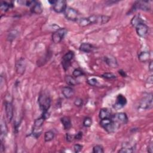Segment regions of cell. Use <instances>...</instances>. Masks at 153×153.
I'll return each instance as SVG.
<instances>
[{"instance_id": "2", "label": "cell", "mask_w": 153, "mask_h": 153, "mask_svg": "<svg viewBox=\"0 0 153 153\" xmlns=\"http://www.w3.org/2000/svg\"><path fill=\"white\" fill-rule=\"evenodd\" d=\"M51 99L50 96L45 93L40 94L38 99V102L40 110L44 112L49 110L51 106Z\"/></svg>"}, {"instance_id": "31", "label": "cell", "mask_w": 153, "mask_h": 153, "mask_svg": "<svg viewBox=\"0 0 153 153\" xmlns=\"http://www.w3.org/2000/svg\"><path fill=\"white\" fill-rule=\"evenodd\" d=\"M87 83L91 86L96 87L99 85V82L96 78H91L87 80Z\"/></svg>"}, {"instance_id": "12", "label": "cell", "mask_w": 153, "mask_h": 153, "mask_svg": "<svg viewBox=\"0 0 153 153\" xmlns=\"http://www.w3.org/2000/svg\"><path fill=\"white\" fill-rule=\"evenodd\" d=\"M136 31L137 34L141 37H144L148 34V26L144 23H140L136 27Z\"/></svg>"}, {"instance_id": "39", "label": "cell", "mask_w": 153, "mask_h": 153, "mask_svg": "<svg viewBox=\"0 0 153 153\" xmlns=\"http://www.w3.org/2000/svg\"><path fill=\"white\" fill-rule=\"evenodd\" d=\"M66 139L67 141L69 142H73V141L74 139V135H73V134H71L70 133H67L66 134Z\"/></svg>"}, {"instance_id": "8", "label": "cell", "mask_w": 153, "mask_h": 153, "mask_svg": "<svg viewBox=\"0 0 153 153\" xmlns=\"http://www.w3.org/2000/svg\"><path fill=\"white\" fill-rule=\"evenodd\" d=\"M65 16L67 19L71 21H77L78 13L77 11L72 7H67L64 12Z\"/></svg>"}, {"instance_id": "7", "label": "cell", "mask_w": 153, "mask_h": 153, "mask_svg": "<svg viewBox=\"0 0 153 153\" xmlns=\"http://www.w3.org/2000/svg\"><path fill=\"white\" fill-rule=\"evenodd\" d=\"M111 119L119 124H126L128 122V117L125 113H119L112 115Z\"/></svg>"}, {"instance_id": "4", "label": "cell", "mask_w": 153, "mask_h": 153, "mask_svg": "<svg viewBox=\"0 0 153 153\" xmlns=\"http://www.w3.org/2000/svg\"><path fill=\"white\" fill-rule=\"evenodd\" d=\"M152 94L148 93L143 96L139 102V108L143 110H147L152 107Z\"/></svg>"}, {"instance_id": "21", "label": "cell", "mask_w": 153, "mask_h": 153, "mask_svg": "<svg viewBox=\"0 0 153 153\" xmlns=\"http://www.w3.org/2000/svg\"><path fill=\"white\" fill-rule=\"evenodd\" d=\"M150 58V53L149 51H142L138 55V59L141 62H147Z\"/></svg>"}, {"instance_id": "40", "label": "cell", "mask_w": 153, "mask_h": 153, "mask_svg": "<svg viewBox=\"0 0 153 153\" xmlns=\"http://www.w3.org/2000/svg\"><path fill=\"white\" fill-rule=\"evenodd\" d=\"M41 117H43L45 120H47V119L50 118V113L48 111H44V112H43Z\"/></svg>"}, {"instance_id": "10", "label": "cell", "mask_w": 153, "mask_h": 153, "mask_svg": "<svg viewBox=\"0 0 153 153\" xmlns=\"http://www.w3.org/2000/svg\"><path fill=\"white\" fill-rule=\"evenodd\" d=\"M126 104H127V99L126 98V97L123 95L120 94L117 96V97L116 101L114 104L113 107L114 109L119 110L123 108L126 105Z\"/></svg>"}, {"instance_id": "6", "label": "cell", "mask_w": 153, "mask_h": 153, "mask_svg": "<svg viewBox=\"0 0 153 153\" xmlns=\"http://www.w3.org/2000/svg\"><path fill=\"white\" fill-rule=\"evenodd\" d=\"M68 31L65 28H60L56 32L53 33L51 39L54 43L58 44L64 39L65 35L67 34Z\"/></svg>"}, {"instance_id": "13", "label": "cell", "mask_w": 153, "mask_h": 153, "mask_svg": "<svg viewBox=\"0 0 153 153\" xmlns=\"http://www.w3.org/2000/svg\"><path fill=\"white\" fill-rule=\"evenodd\" d=\"M5 111L7 119L9 122H11L14 115L13 106L12 104L10 102H6L5 103Z\"/></svg>"}, {"instance_id": "41", "label": "cell", "mask_w": 153, "mask_h": 153, "mask_svg": "<svg viewBox=\"0 0 153 153\" xmlns=\"http://www.w3.org/2000/svg\"><path fill=\"white\" fill-rule=\"evenodd\" d=\"M147 151L150 153H152L153 152V146H152V143H150L148 147V148H147Z\"/></svg>"}, {"instance_id": "5", "label": "cell", "mask_w": 153, "mask_h": 153, "mask_svg": "<svg viewBox=\"0 0 153 153\" xmlns=\"http://www.w3.org/2000/svg\"><path fill=\"white\" fill-rule=\"evenodd\" d=\"M74 53L72 51H69L62 57V65L65 71L68 70L69 67L71 66V61L74 59Z\"/></svg>"}, {"instance_id": "29", "label": "cell", "mask_w": 153, "mask_h": 153, "mask_svg": "<svg viewBox=\"0 0 153 153\" xmlns=\"http://www.w3.org/2000/svg\"><path fill=\"white\" fill-rule=\"evenodd\" d=\"M17 34H18V32L16 30L12 31L11 32H10V33L8 34L7 40L9 41H12L13 40H14L16 38Z\"/></svg>"}, {"instance_id": "32", "label": "cell", "mask_w": 153, "mask_h": 153, "mask_svg": "<svg viewBox=\"0 0 153 153\" xmlns=\"http://www.w3.org/2000/svg\"><path fill=\"white\" fill-rule=\"evenodd\" d=\"M93 153H104V150L102 145H96L93 148Z\"/></svg>"}, {"instance_id": "33", "label": "cell", "mask_w": 153, "mask_h": 153, "mask_svg": "<svg viewBox=\"0 0 153 153\" xmlns=\"http://www.w3.org/2000/svg\"><path fill=\"white\" fill-rule=\"evenodd\" d=\"M84 75V72L81 70L80 69H75L74 70L73 73V77L77 78V77H81V76H83Z\"/></svg>"}, {"instance_id": "26", "label": "cell", "mask_w": 153, "mask_h": 153, "mask_svg": "<svg viewBox=\"0 0 153 153\" xmlns=\"http://www.w3.org/2000/svg\"><path fill=\"white\" fill-rule=\"evenodd\" d=\"M65 82L70 86H74L77 84V81L74 77H72L71 75H67L65 77Z\"/></svg>"}, {"instance_id": "42", "label": "cell", "mask_w": 153, "mask_h": 153, "mask_svg": "<svg viewBox=\"0 0 153 153\" xmlns=\"http://www.w3.org/2000/svg\"><path fill=\"white\" fill-rule=\"evenodd\" d=\"M119 73L120 74V75L123 77H127V74L126 73V72L124 71H123V69H120L119 71Z\"/></svg>"}, {"instance_id": "14", "label": "cell", "mask_w": 153, "mask_h": 153, "mask_svg": "<svg viewBox=\"0 0 153 153\" xmlns=\"http://www.w3.org/2000/svg\"><path fill=\"white\" fill-rule=\"evenodd\" d=\"M16 72L19 74H23L26 69V62L24 58H21L16 62Z\"/></svg>"}, {"instance_id": "43", "label": "cell", "mask_w": 153, "mask_h": 153, "mask_svg": "<svg viewBox=\"0 0 153 153\" xmlns=\"http://www.w3.org/2000/svg\"><path fill=\"white\" fill-rule=\"evenodd\" d=\"M147 83H148V84H152V83H153V78H152V76H150V77H148V78L147 79Z\"/></svg>"}, {"instance_id": "45", "label": "cell", "mask_w": 153, "mask_h": 153, "mask_svg": "<svg viewBox=\"0 0 153 153\" xmlns=\"http://www.w3.org/2000/svg\"><path fill=\"white\" fill-rule=\"evenodd\" d=\"M5 147L3 144V142H1V147H0V151H1V152H3L4 151H5Z\"/></svg>"}, {"instance_id": "27", "label": "cell", "mask_w": 153, "mask_h": 153, "mask_svg": "<svg viewBox=\"0 0 153 153\" xmlns=\"http://www.w3.org/2000/svg\"><path fill=\"white\" fill-rule=\"evenodd\" d=\"M142 21L141 20V18L140 16L138 14V15H135L132 18L130 23L133 26L136 27L138 24H139L140 23H142Z\"/></svg>"}, {"instance_id": "18", "label": "cell", "mask_w": 153, "mask_h": 153, "mask_svg": "<svg viewBox=\"0 0 153 153\" xmlns=\"http://www.w3.org/2000/svg\"><path fill=\"white\" fill-rule=\"evenodd\" d=\"M112 114L111 111L108 108H102L100 110L99 113V117L101 120L105 119H110L111 117Z\"/></svg>"}, {"instance_id": "3", "label": "cell", "mask_w": 153, "mask_h": 153, "mask_svg": "<svg viewBox=\"0 0 153 153\" xmlns=\"http://www.w3.org/2000/svg\"><path fill=\"white\" fill-rule=\"evenodd\" d=\"M88 20L90 24H99L104 25L108 22L111 19V17L106 15H92L89 16Z\"/></svg>"}, {"instance_id": "20", "label": "cell", "mask_w": 153, "mask_h": 153, "mask_svg": "<svg viewBox=\"0 0 153 153\" xmlns=\"http://www.w3.org/2000/svg\"><path fill=\"white\" fill-rule=\"evenodd\" d=\"M31 10L32 13H34L36 14H41L43 12V8H42L41 3L38 1H35V3L32 6Z\"/></svg>"}, {"instance_id": "1", "label": "cell", "mask_w": 153, "mask_h": 153, "mask_svg": "<svg viewBox=\"0 0 153 153\" xmlns=\"http://www.w3.org/2000/svg\"><path fill=\"white\" fill-rule=\"evenodd\" d=\"M100 125L105 131L109 133H114L120 126V124L114 121L111 118L101 120Z\"/></svg>"}, {"instance_id": "35", "label": "cell", "mask_w": 153, "mask_h": 153, "mask_svg": "<svg viewBox=\"0 0 153 153\" xmlns=\"http://www.w3.org/2000/svg\"><path fill=\"white\" fill-rule=\"evenodd\" d=\"M102 77L104 78L108 79V80H113V79H115L117 78V76L114 74L113 73H104Z\"/></svg>"}, {"instance_id": "30", "label": "cell", "mask_w": 153, "mask_h": 153, "mask_svg": "<svg viewBox=\"0 0 153 153\" xmlns=\"http://www.w3.org/2000/svg\"><path fill=\"white\" fill-rule=\"evenodd\" d=\"M78 24L80 26L82 27H84V26H88L90 24V22L88 20V18H82V19H80L78 20Z\"/></svg>"}, {"instance_id": "9", "label": "cell", "mask_w": 153, "mask_h": 153, "mask_svg": "<svg viewBox=\"0 0 153 153\" xmlns=\"http://www.w3.org/2000/svg\"><path fill=\"white\" fill-rule=\"evenodd\" d=\"M67 8V3L64 0H58V1H55V4L53 5V10L58 13L64 12Z\"/></svg>"}, {"instance_id": "19", "label": "cell", "mask_w": 153, "mask_h": 153, "mask_svg": "<svg viewBox=\"0 0 153 153\" xmlns=\"http://www.w3.org/2000/svg\"><path fill=\"white\" fill-rule=\"evenodd\" d=\"M60 121L63 125V126H64V128L65 130H68L71 128L72 123H71L70 118L68 117H67V116L63 117L61 118L60 119Z\"/></svg>"}, {"instance_id": "24", "label": "cell", "mask_w": 153, "mask_h": 153, "mask_svg": "<svg viewBox=\"0 0 153 153\" xmlns=\"http://www.w3.org/2000/svg\"><path fill=\"white\" fill-rule=\"evenodd\" d=\"M13 4L10 3H7L6 1H1V5H0V9L1 10L4 12H7L9 9L13 8Z\"/></svg>"}, {"instance_id": "38", "label": "cell", "mask_w": 153, "mask_h": 153, "mask_svg": "<svg viewBox=\"0 0 153 153\" xmlns=\"http://www.w3.org/2000/svg\"><path fill=\"white\" fill-rule=\"evenodd\" d=\"M83 136V133L82 132H78L76 134L74 135V139L76 140H81Z\"/></svg>"}, {"instance_id": "34", "label": "cell", "mask_w": 153, "mask_h": 153, "mask_svg": "<svg viewBox=\"0 0 153 153\" xmlns=\"http://www.w3.org/2000/svg\"><path fill=\"white\" fill-rule=\"evenodd\" d=\"M83 126L86 128L91 127L92 124V120L91 117H86L83 120Z\"/></svg>"}, {"instance_id": "44", "label": "cell", "mask_w": 153, "mask_h": 153, "mask_svg": "<svg viewBox=\"0 0 153 153\" xmlns=\"http://www.w3.org/2000/svg\"><path fill=\"white\" fill-rule=\"evenodd\" d=\"M148 68H149V70H150L151 72H152V69H153V64H152V61H151V62H150V64H149V67H148Z\"/></svg>"}, {"instance_id": "36", "label": "cell", "mask_w": 153, "mask_h": 153, "mask_svg": "<svg viewBox=\"0 0 153 153\" xmlns=\"http://www.w3.org/2000/svg\"><path fill=\"white\" fill-rule=\"evenodd\" d=\"M74 105L77 106V107H81L82 106L83 104V101L82 98H80V97H77L75 99V100L74 101Z\"/></svg>"}, {"instance_id": "25", "label": "cell", "mask_w": 153, "mask_h": 153, "mask_svg": "<svg viewBox=\"0 0 153 153\" xmlns=\"http://www.w3.org/2000/svg\"><path fill=\"white\" fill-rule=\"evenodd\" d=\"M55 134L52 130H49L44 133V141L45 142H48L51 141L55 138Z\"/></svg>"}, {"instance_id": "22", "label": "cell", "mask_w": 153, "mask_h": 153, "mask_svg": "<svg viewBox=\"0 0 153 153\" xmlns=\"http://www.w3.org/2000/svg\"><path fill=\"white\" fill-rule=\"evenodd\" d=\"M7 133V124H6L5 121H4L3 119L1 120V142L3 141V139L6 136Z\"/></svg>"}, {"instance_id": "11", "label": "cell", "mask_w": 153, "mask_h": 153, "mask_svg": "<svg viewBox=\"0 0 153 153\" xmlns=\"http://www.w3.org/2000/svg\"><path fill=\"white\" fill-rule=\"evenodd\" d=\"M133 5H134L133 8L134 10H137L138 9H140V10L143 11L148 12L151 10V6L148 1H137Z\"/></svg>"}, {"instance_id": "28", "label": "cell", "mask_w": 153, "mask_h": 153, "mask_svg": "<svg viewBox=\"0 0 153 153\" xmlns=\"http://www.w3.org/2000/svg\"><path fill=\"white\" fill-rule=\"evenodd\" d=\"M134 151V147H130L126 145L124 147H122L121 150L119 151V152L121 153H131Z\"/></svg>"}, {"instance_id": "37", "label": "cell", "mask_w": 153, "mask_h": 153, "mask_svg": "<svg viewBox=\"0 0 153 153\" xmlns=\"http://www.w3.org/2000/svg\"><path fill=\"white\" fill-rule=\"evenodd\" d=\"M83 146L80 144H75L74 146V150L75 153H78L82 150Z\"/></svg>"}, {"instance_id": "17", "label": "cell", "mask_w": 153, "mask_h": 153, "mask_svg": "<svg viewBox=\"0 0 153 153\" xmlns=\"http://www.w3.org/2000/svg\"><path fill=\"white\" fill-rule=\"evenodd\" d=\"M94 47L93 45L88 43H83L80 45L79 49L81 51L84 53H90L93 51Z\"/></svg>"}, {"instance_id": "15", "label": "cell", "mask_w": 153, "mask_h": 153, "mask_svg": "<svg viewBox=\"0 0 153 153\" xmlns=\"http://www.w3.org/2000/svg\"><path fill=\"white\" fill-rule=\"evenodd\" d=\"M104 60L106 64L111 68H117L119 66L117 60V59H115L114 56L112 55H108V56H105Z\"/></svg>"}, {"instance_id": "16", "label": "cell", "mask_w": 153, "mask_h": 153, "mask_svg": "<svg viewBox=\"0 0 153 153\" xmlns=\"http://www.w3.org/2000/svg\"><path fill=\"white\" fill-rule=\"evenodd\" d=\"M62 93L64 97L67 99H69L74 95V90L70 86H65L63 87L62 90Z\"/></svg>"}, {"instance_id": "23", "label": "cell", "mask_w": 153, "mask_h": 153, "mask_svg": "<svg viewBox=\"0 0 153 153\" xmlns=\"http://www.w3.org/2000/svg\"><path fill=\"white\" fill-rule=\"evenodd\" d=\"M46 120L43 117H41L40 118H38L36 119L34 121V130H39V129H40L44 124V121Z\"/></svg>"}]
</instances>
